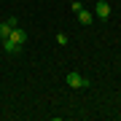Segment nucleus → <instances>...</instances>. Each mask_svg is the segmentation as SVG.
Segmentation results:
<instances>
[{
	"label": "nucleus",
	"mask_w": 121,
	"mask_h": 121,
	"mask_svg": "<svg viewBox=\"0 0 121 121\" xmlns=\"http://www.w3.org/2000/svg\"><path fill=\"white\" fill-rule=\"evenodd\" d=\"M67 86H70V89H86V86H89V78H83L81 73L73 70V73H67Z\"/></svg>",
	"instance_id": "nucleus-1"
},
{
	"label": "nucleus",
	"mask_w": 121,
	"mask_h": 121,
	"mask_svg": "<svg viewBox=\"0 0 121 121\" xmlns=\"http://www.w3.org/2000/svg\"><path fill=\"white\" fill-rule=\"evenodd\" d=\"M8 38H11V40H13V43H16V46H24V43H27V32L22 30V27H13Z\"/></svg>",
	"instance_id": "nucleus-2"
},
{
	"label": "nucleus",
	"mask_w": 121,
	"mask_h": 121,
	"mask_svg": "<svg viewBox=\"0 0 121 121\" xmlns=\"http://www.w3.org/2000/svg\"><path fill=\"white\" fill-rule=\"evenodd\" d=\"M94 16H97V19H108V16H110V5L105 3V0L94 3Z\"/></svg>",
	"instance_id": "nucleus-3"
},
{
	"label": "nucleus",
	"mask_w": 121,
	"mask_h": 121,
	"mask_svg": "<svg viewBox=\"0 0 121 121\" xmlns=\"http://www.w3.org/2000/svg\"><path fill=\"white\" fill-rule=\"evenodd\" d=\"M78 22L89 27L91 22H94V13H91V11H86V8H81V11H78Z\"/></svg>",
	"instance_id": "nucleus-4"
},
{
	"label": "nucleus",
	"mask_w": 121,
	"mask_h": 121,
	"mask_svg": "<svg viewBox=\"0 0 121 121\" xmlns=\"http://www.w3.org/2000/svg\"><path fill=\"white\" fill-rule=\"evenodd\" d=\"M3 48H5V51H8V54H16V51H19V48H22V46H16V43H13L11 38H3Z\"/></svg>",
	"instance_id": "nucleus-5"
},
{
	"label": "nucleus",
	"mask_w": 121,
	"mask_h": 121,
	"mask_svg": "<svg viewBox=\"0 0 121 121\" xmlns=\"http://www.w3.org/2000/svg\"><path fill=\"white\" fill-rule=\"evenodd\" d=\"M11 30H13V27L8 24V19H5V22H0V40H3V38H8Z\"/></svg>",
	"instance_id": "nucleus-6"
},
{
	"label": "nucleus",
	"mask_w": 121,
	"mask_h": 121,
	"mask_svg": "<svg viewBox=\"0 0 121 121\" xmlns=\"http://www.w3.org/2000/svg\"><path fill=\"white\" fill-rule=\"evenodd\" d=\"M70 8H73V11L78 13V11H81V8H83V3H81V0H73V3H70Z\"/></svg>",
	"instance_id": "nucleus-7"
},
{
	"label": "nucleus",
	"mask_w": 121,
	"mask_h": 121,
	"mask_svg": "<svg viewBox=\"0 0 121 121\" xmlns=\"http://www.w3.org/2000/svg\"><path fill=\"white\" fill-rule=\"evenodd\" d=\"M56 43H62V46H65V43H67V35H65V32H59V35H56Z\"/></svg>",
	"instance_id": "nucleus-8"
}]
</instances>
